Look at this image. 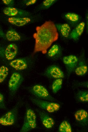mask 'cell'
Segmentation results:
<instances>
[{
  "label": "cell",
  "mask_w": 88,
  "mask_h": 132,
  "mask_svg": "<svg viewBox=\"0 0 88 132\" xmlns=\"http://www.w3.org/2000/svg\"><path fill=\"white\" fill-rule=\"evenodd\" d=\"M33 35L35 40L34 53L41 52L45 54L52 44L58 39V33L54 23L51 21L45 22L37 26Z\"/></svg>",
  "instance_id": "obj_1"
},
{
  "label": "cell",
  "mask_w": 88,
  "mask_h": 132,
  "mask_svg": "<svg viewBox=\"0 0 88 132\" xmlns=\"http://www.w3.org/2000/svg\"><path fill=\"white\" fill-rule=\"evenodd\" d=\"M36 125V117L35 112L31 108L27 109L23 124L19 131H29L35 128Z\"/></svg>",
  "instance_id": "obj_2"
},
{
  "label": "cell",
  "mask_w": 88,
  "mask_h": 132,
  "mask_svg": "<svg viewBox=\"0 0 88 132\" xmlns=\"http://www.w3.org/2000/svg\"><path fill=\"white\" fill-rule=\"evenodd\" d=\"M19 106L18 102L15 106L0 118V124L4 126L14 124L16 120Z\"/></svg>",
  "instance_id": "obj_3"
},
{
  "label": "cell",
  "mask_w": 88,
  "mask_h": 132,
  "mask_svg": "<svg viewBox=\"0 0 88 132\" xmlns=\"http://www.w3.org/2000/svg\"><path fill=\"white\" fill-rule=\"evenodd\" d=\"M30 92L35 98L51 102H55L56 100L50 94L48 90L44 86L35 85L29 89Z\"/></svg>",
  "instance_id": "obj_4"
},
{
  "label": "cell",
  "mask_w": 88,
  "mask_h": 132,
  "mask_svg": "<svg viewBox=\"0 0 88 132\" xmlns=\"http://www.w3.org/2000/svg\"><path fill=\"white\" fill-rule=\"evenodd\" d=\"M30 100L34 104L50 113L57 111L60 108L59 104L53 102L45 101L35 97H31Z\"/></svg>",
  "instance_id": "obj_5"
},
{
  "label": "cell",
  "mask_w": 88,
  "mask_h": 132,
  "mask_svg": "<svg viewBox=\"0 0 88 132\" xmlns=\"http://www.w3.org/2000/svg\"><path fill=\"white\" fill-rule=\"evenodd\" d=\"M23 80V77L20 73L14 72L11 76L9 79L8 87L10 94L13 96L16 92Z\"/></svg>",
  "instance_id": "obj_6"
},
{
  "label": "cell",
  "mask_w": 88,
  "mask_h": 132,
  "mask_svg": "<svg viewBox=\"0 0 88 132\" xmlns=\"http://www.w3.org/2000/svg\"><path fill=\"white\" fill-rule=\"evenodd\" d=\"M78 60V57L73 55L65 56L63 57V62L65 66L68 77L74 71L77 65Z\"/></svg>",
  "instance_id": "obj_7"
},
{
  "label": "cell",
  "mask_w": 88,
  "mask_h": 132,
  "mask_svg": "<svg viewBox=\"0 0 88 132\" xmlns=\"http://www.w3.org/2000/svg\"><path fill=\"white\" fill-rule=\"evenodd\" d=\"M44 74L47 77L55 79H62L64 77L62 71L59 67L55 65L49 67L46 69Z\"/></svg>",
  "instance_id": "obj_8"
},
{
  "label": "cell",
  "mask_w": 88,
  "mask_h": 132,
  "mask_svg": "<svg viewBox=\"0 0 88 132\" xmlns=\"http://www.w3.org/2000/svg\"><path fill=\"white\" fill-rule=\"evenodd\" d=\"M3 12L5 15L11 17H28L31 15L28 11L12 7L5 8Z\"/></svg>",
  "instance_id": "obj_9"
},
{
  "label": "cell",
  "mask_w": 88,
  "mask_h": 132,
  "mask_svg": "<svg viewBox=\"0 0 88 132\" xmlns=\"http://www.w3.org/2000/svg\"><path fill=\"white\" fill-rule=\"evenodd\" d=\"M42 124L47 128H51L55 124L54 119L43 111L37 109Z\"/></svg>",
  "instance_id": "obj_10"
},
{
  "label": "cell",
  "mask_w": 88,
  "mask_h": 132,
  "mask_svg": "<svg viewBox=\"0 0 88 132\" xmlns=\"http://www.w3.org/2000/svg\"><path fill=\"white\" fill-rule=\"evenodd\" d=\"M62 54V49L58 44L53 45L47 52V55L49 58L53 60L59 59Z\"/></svg>",
  "instance_id": "obj_11"
},
{
  "label": "cell",
  "mask_w": 88,
  "mask_h": 132,
  "mask_svg": "<svg viewBox=\"0 0 88 132\" xmlns=\"http://www.w3.org/2000/svg\"><path fill=\"white\" fill-rule=\"evenodd\" d=\"M88 67L85 60L83 55L78 58L77 65L75 69L76 74L79 76L85 75L88 71Z\"/></svg>",
  "instance_id": "obj_12"
},
{
  "label": "cell",
  "mask_w": 88,
  "mask_h": 132,
  "mask_svg": "<svg viewBox=\"0 0 88 132\" xmlns=\"http://www.w3.org/2000/svg\"><path fill=\"white\" fill-rule=\"evenodd\" d=\"M85 26L84 22H80L71 31L69 38L75 41H77L83 33Z\"/></svg>",
  "instance_id": "obj_13"
},
{
  "label": "cell",
  "mask_w": 88,
  "mask_h": 132,
  "mask_svg": "<svg viewBox=\"0 0 88 132\" xmlns=\"http://www.w3.org/2000/svg\"><path fill=\"white\" fill-rule=\"evenodd\" d=\"M18 50V47L16 44L12 43L8 45L5 51L6 59L8 60H13L16 56Z\"/></svg>",
  "instance_id": "obj_14"
},
{
  "label": "cell",
  "mask_w": 88,
  "mask_h": 132,
  "mask_svg": "<svg viewBox=\"0 0 88 132\" xmlns=\"http://www.w3.org/2000/svg\"><path fill=\"white\" fill-rule=\"evenodd\" d=\"M9 22L13 25L21 26L26 25L31 21V19L28 16L24 17H10L8 20Z\"/></svg>",
  "instance_id": "obj_15"
},
{
  "label": "cell",
  "mask_w": 88,
  "mask_h": 132,
  "mask_svg": "<svg viewBox=\"0 0 88 132\" xmlns=\"http://www.w3.org/2000/svg\"><path fill=\"white\" fill-rule=\"evenodd\" d=\"M88 114L87 111L83 109L79 110L74 114L75 120L82 126L87 125L88 121Z\"/></svg>",
  "instance_id": "obj_16"
},
{
  "label": "cell",
  "mask_w": 88,
  "mask_h": 132,
  "mask_svg": "<svg viewBox=\"0 0 88 132\" xmlns=\"http://www.w3.org/2000/svg\"><path fill=\"white\" fill-rule=\"evenodd\" d=\"M58 31L61 36L65 39L69 38L71 32V27L68 23L57 24H55Z\"/></svg>",
  "instance_id": "obj_17"
},
{
  "label": "cell",
  "mask_w": 88,
  "mask_h": 132,
  "mask_svg": "<svg viewBox=\"0 0 88 132\" xmlns=\"http://www.w3.org/2000/svg\"><path fill=\"white\" fill-rule=\"evenodd\" d=\"M9 64L12 67L17 70H23L27 67V64L25 61L21 58L13 60L10 62Z\"/></svg>",
  "instance_id": "obj_18"
},
{
  "label": "cell",
  "mask_w": 88,
  "mask_h": 132,
  "mask_svg": "<svg viewBox=\"0 0 88 132\" xmlns=\"http://www.w3.org/2000/svg\"><path fill=\"white\" fill-rule=\"evenodd\" d=\"M63 17L68 23L73 25L78 23L80 20V17L78 14L72 12L65 13L63 15Z\"/></svg>",
  "instance_id": "obj_19"
},
{
  "label": "cell",
  "mask_w": 88,
  "mask_h": 132,
  "mask_svg": "<svg viewBox=\"0 0 88 132\" xmlns=\"http://www.w3.org/2000/svg\"><path fill=\"white\" fill-rule=\"evenodd\" d=\"M6 37L7 40L9 41H16L21 39L20 35L15 30L10 29L8 30L6 34Z\"/></svg>",
  "instance_id": "obj_20"
},
{
  "label": "cell",
  "mask_w": 88,
  "mask_h": 132,
  "mask_svg": "<svg viewBox=\"0 0 88 132\" xmlns=\"http://www.w3.org/2000/svg\"><path fill=\"white\" fill-rule=\"evenodd\" d=\"M58 131L60 132H71L72 129L70 123L66 120L62 121L58 128Z\"/></svg>",
  "instance_id": "obj_21"
},
{
  "label": "cell",
  "mask_w": 88,
  "mask_h": 132,
  "mask_svg": "<svg viewBox=\"0 0 88 132\" xmlns=\"http://www.w3.org/2000/svg\"><path fill=\"white\" fill-rule=\"evenodd\" d=\"M57 1V0H44L39 6L38 9L39 10L48 9Z\"/></svg>",
  "instance_id": "obj_22"
},
{
  "label": "cell",
  "mask_w": 88,
  "mask_h": 132,
  "mask_svg": "<svg viewBox=\"0 0 88 132\" xmlns=\"http://www.w3.org/2000/svg\"><path fill=\"white\" fill-rule=\"evenodd\" d=\"M76 98L79 101L87 102L88 101V92L87 91L80 90L78 92Z\"/></svg>",
  "instance_id": "obj_23"
},
{
  "label": "cell",
  "mask_w": 88,
  "mask_h": 132,
  "mask_svg": "<svg viewBox=\"0 0 88 132\" xmlns=\"http://www.w3.org/2000/svg\"><path fill=\"white\" fill-rule=\"evenodd\" d=\"M63 83L62 79H56L53 82L52 86V92L56 93L61 88Z\"/></svg>",
  "instance_id": "obj_24"
},
{
  "label": "cell",
  "mask_w": 88,
  "mask_h": 132,
  "mask_svg": "<svg viewBox=\"0 0 88 132\" xmlns=\"http://www.w3.org/2000/svg\"><path fill=\"white\" fill-rule=\"evenodd\" d=\"M9 70L7 67L2 65L0 67V83L3 82L7 77Z\"/></svg>",
  "instance_id": "obj_25"
},
{
  "label": "cell",
  "mask_w": 88,
  "mask_h": 132,
  "mask_svg": "<svg viewBox=\"0 0 88 132\" xmlns=\"http://www.w3.org/2000/svg\"><path fill=\"white\" fill-rule=\"evenodd\" d=\"M6 108L4 96L0 93V109H5Z\"/></svg>",
  "instance_id": "obj_26"
},
{
  "label": "cell",
  "mask_w": 88,
  "mask_h": 132,
  "mask_svg": "<svg viewBox=\"0 0 88 132\" xmlns=\"http://www.w3.org/2000/svg\"><path fill=\"white\" fill-rule=\"evenodd\" d=\"M37 1L36 0H25L24 1L23 3L26 6H28L35 4Z\"/></svg>",
  "instance_id": "obj_27"
},
{
  "label": "cell",
  "mask_w": 88,
  "mask_h": 132,
  "mask_svg": "<svg viewBox=\"0 0 88 132\" xmlns=\"http://www.w3.org/2000/svg\"><path fill=\"white\" fill-rule=\"evenodd\" d=\"M2 2L6 5L9 6V7H12L14 4V1L12 0H3Z\"/></svg>",
  "instance_id": "obj_28"
}]
</instances>
